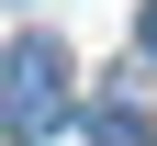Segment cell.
I'll list each match as a JSON object with an SVG mask.
<instances>
[{
	"instance_id": "6da1fadb",
	"label": "cell",
	"mask_w": 157,
	"mask_h": 146,
	"mask_svg": "<svg viewBox=\"0 0 157 146\" xmlns=\"http://www.w3.org/2000/svg\"><path fill=\"white\" fill-rule=\"evenodd\" d=\"M56 124H67V45H56V34H23V45L0 56V135L34 146V135H56Z\"/></svg>"
},
{
	"instance_id": "7a4b0ae2",
	"label": "cell",
	"mask_w": 157,
	"mask_h": 146,
	"mask_svg": "<svg viewBox=\"0 0 157 146\" xmlns=\"http://www.w3.org/2000/svg\"><path fill=\"white\" fill-rule=\"evenodd\" d=\"M146 56H157V0H146Z\"/></svg>"
}]
</instances>
